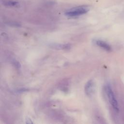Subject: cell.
Returning <instances> with one entry per match:
<instances>
[{"mask_svg":"<svg viewBox=\"0 0 124 124\" xmlns=\"http://www.w3.org/2000/svg\"><path fill=\"white\" fill-rule=\"evenodd\" d=\"M89 8L86 6H79L71 8L65 12V15L68 17H75L87 13Z\"/></svg>","mask_w":124,"mask_h":124,"instance_id":"6da1fadb","label":"cell"},{"mask_svg":"<svg viewBox=\"0 0 124 124\" xmlns=\"http://www.w3.org/2000/svg\"><path fill=\"white\" fill-rule=\"evenodd\" d=\"M95 43L96 44V45L97 46L102 47V48L106 50V51H110L111 50V47L110 46H109L108 43H107L106 42H105L103 41L98 40L96 41Z\"/></svg>","mask_w":124,"mask_h":124,"instance_id":"277c9868","label":"cell"},{"mask_svg":"<svg viewBox=\"0 0 124 124\" xmlns=\"http://www.w3.org/2000/svg\"><path fill=\"white\" fill-rule=\"evenodd\" d=\"M26 123L27 124H31V123H32L31 120L30 119H27V120H26Z\"/></svg>","mask_w":124,"mask_h":124,"instance_id":"8992f818","label":"cell"},{"mask_svg":"<svg viewBox=\"0 0 124 124\" xmlns=\"http://www.w3.org/2000/svg\"><path fill=\"white\" fill-rule=\"evenodd\" d=\"M94 90V84L92 80H89L85 86V92L86 94L90 96L92 95Z\"/></svg>","mask_w":124,"mask_h":124,"instance_id":"3957f363","label":"cell"},{"mask_svg":"<svg viewBox=\"0 0 124 124\" xmlns=\"http://www.w3.org/2000/svg\"><path fill=\"white\" fill-rule=\"evenodd\" d=\"M4 5L7 6H16L19 5V3L16 1H7L4 3Z\"/></svg>","mask_w":124,"mask_h":124,"instance_id":"5b68a950","label":"cell"},{"mask_svg":"<svg viewBox=\"0 0 124 124\" xmlns=\"http://www.w3.org/2000/svg\"><path fill=\"white\" fill-rule=\"evenodd\" d=\"M105 90L110 104H111L113 109L116 112H118L119 110L118 103L114 94L113 91L111 88V87L109 84H107L106 86Z\"/></svg>","mask_w":124,"mask_h":124,"instance_id":"7a4b0ae2","label":"cell"}]
</instances>
